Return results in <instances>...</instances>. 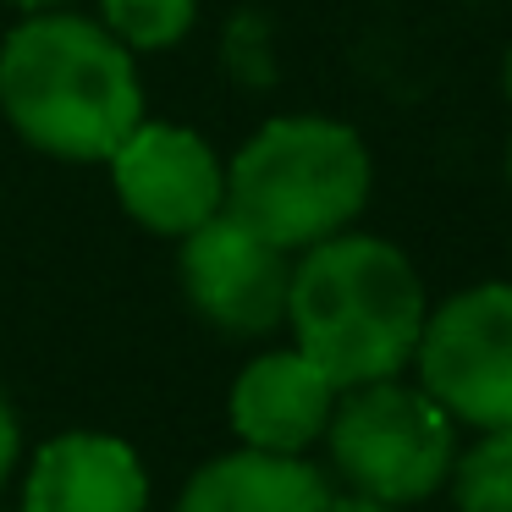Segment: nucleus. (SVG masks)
I'll list each match as a JSON object with an SVG mask.
<instances>
[{"instance_id": "obj_1", "label": "nucleus", "mask_w": 512, "mask_h": 512, "mask_svg": "<svg viewBox=\"0 0 512 512\" xmlns=\"http://www.w3.org/2000/svg\"><path fill=\"white\" fill-rule=\"evenodd\" d=\"M0 111L56 160H111L144 122L133 50L94 17L28 12L0 45Z\"/></svg>"}, {"instance_id": "obj_2", "label": "nucleus", "mask_w": 512, "mask_h": 512, "mask_svg": "<svg viewBox=\"0 0 512 512\" xmlns=\"http://www.w3.org/2000/svg\"><path fill=\"white\" fill-rule=\"evenodd\" d=\"M424 314V281L397 243L369 232H336L292 259L287 331L303 358L336 386L391 380L413 364Z\"/></svg>"}, {"instance_id": "obj_3", "label": "nucleus", "mask_w": 512, "mask_h": 512, "mask_svg": "<svg viewBox=\"0 0 512 512\" xmlns=\"http://www.w3.org/2000/svg\"><path fill=\"white\" fill-rule=\"evenodd\" d=\"M369 188V144L336 116H276L226 160V210L287 254L353 232Z\"/></svg>"}, {"instance_id": "obj_4", "label": "nucleus", "mask_w": 512, "mask_h": 512, "mask_svg": "<svg viewBox=\"0 0 512 512\" xmlns=\"http://www.w3.org/2000/svg\"><path fill=\"white\" fill-rule=\"evenodd\" d=\"M331 468L347 479V490L375 496L386 507L446 490L457 457V424L424 386H408L402 375L347 386L336 397V413L325 424Z\"/></svg>"}, {"instance_id": "obj_5", "label": "nucleus", "mask_w": 512, "mask_h": 512, "mask_svg": "<svg viewBox=\"0 0 512 512\" xmlns=\"http://www.w3.org/2000/svg\"><path fill=\"white\" fill-rule=\"evenodd\" d=\"M419 386L468 430L512 424V281H479L424 314Z\"/></svg>"}, {"instance_id": "obj_6", "label": "nucleus", "mask_w": 512, "mask_h": 512, "mask_svg": "<svg viewBox=\"0 0 512 512\" xmlns=\"http://www.w3.org/2000/svg\"><path fill=\"white\" fill-rule=\"evenodd\" d=\"M182 292L210 325L232 336H265L287 325L292 254L259 237L232 210L210 215L199 232L182 237Z\"/></svg>"}, {"instance_id": "obj_7", "label": "nucleus", "mask_w": 512, "mask_h": 512, "mask_svg": "<svg viewBox=\"0 0 512 512\" xmlns=\"http://www.w3.org/2000/svg\"><path fill=\"white\" fill-rule=\"evenodd\" d=\"M105 166H111V188L122 210L155 237L182 243L210 215L226 210V166L193 127L144 116Z\"/></svg>"}, {"instance_id": "obj_8", "label": "nucleus", "mask_w": 512, "mask_h": 512, "mask_svg": "<svg viewBox=\"0 0 512 512\" xmlns=\"http://www.w3.org/2000/svg\"><path fill=\"white\" fill-rule=\"evenodd\" d=\"M336 397H342V386L314 358H303L298 347H276V353H259L237 369L226 419H232L237 441L254 452L303 457L309 446L325 441Z\"/></svg>"}, {"instance_id": "obj_9", "label": "nucleus", "mask_w": 512, "mask_h": 512, "mask_svg": "<svg viewBox=\"0 0 512 512\" xmlns=\"http://www.w3.org/2000/svg\"><path fill=\"white\" fill-rule=\"evenodd\" d=\"M149 474L122 435L67 430L45 441L23 479V512H144Z\"/></svg>"}, {"instance_id": "obj_10", "label": "nucleus", "mask_w": 512, "mask_h": 512, "mask_svg": "<svg viewBox=\"0 0 512 512\" xmlns=\"http://www.w3.org/2000/svg\"><path fill=\"white\" fill-rule=\"evenodd\" d=\"M331 485L309 457L237 446L182 485L177 512H325Z\"/></svg>"}, {"instance_id": "obj_11", "label": "nucleus", "mask_w": 512, "mask_h": 512, "mask_svg": "<svg viewBox=\"0 0 512 512\" xmlns=\"http://www.w3.org/2000/svg\"><path fill=\"white\" fill-rule=\"evenodd\" d=\"M446 490L457 512H512V424L474 430V441L457 446Z\"/></svg>"}, {"instance_id": "obj_12", "label": "nucleus", "mask_w": 512, "mask_h": 512, "mask_svg": "<svg viewBox=\"0 0 512 512\" xmlns=\"http://www.w3.org/2000/svg\"><path fill=\"white\" fill-rule=\"evenodd\" d=\"M100 23L127 50H171L199 23V0H100Z\"/></svg>"}, {"instance_id": "obj_13", "label": "nucleus", "mask_w": 512, "mask_h": 512, "mask_svg": "<svg viewBox=\"0 0 512 512\" xmlns=\"http://www.w3.org/2000/svg\"><path fill=\"white\" fill-rule=\"evenodd\" d=\"M17 457H23V424H17V408L6 402V391H0V490L12 485Z\"/></svg>"}, {"instance_id": "obj_14", "label": "nucleus", "mask_w": 512, "mask_h": 512, "mask_svg": "<svg viewBox=\"0 0 512 512\" xmlns=\"http://www.w3.org/2000/svg\"><path fill=\"white\" fill-rule=\"evenodd\" d=\"M325 512H402V507H386V501H375V496H358V490H347V496H336V490H331V501H325Z\"/></svg>"}, {"instance_id": "obj_15", "label": "nucleus", "mask_w": 512, "mask_h": 512, "mask_svg": "<svg viewBox=\"0 0 512 512\" xmlns=\"http://www.w3.org/2000/svg\"><path fill=\"white\" fill-rule=\"evenodd\" d=\"M12 6H23V12H56V6H67V0H12Z\"/></svg>"}, {"instance_id": "obj_16", "label": "nucleus", "mask_w": 512, "mask_h": 512, "mask_svg": "<svg viewBox=\"0 0 512 512\" xmlns=\"http://www.w3.org/2000/svg\"><path fill=\"white\" fill-rule=\"evenodd\" d=\"M501 89H507V105H512V45H507V56H501Z\"/></svg>"}, {"instance_id": "obj_17", "label": "nucleus", "mask_w": 512, "mask_h": 512, "mask_svg": "<svg viewBox=\"0 0 512 512\" xmlns=\"http://www.w3.org/2000/svg\"><path fill=\"white\" fill-rule=\"evenodd\" d=\"M507 182H512V144H507Z\"/></svg>"}]
</instances>
